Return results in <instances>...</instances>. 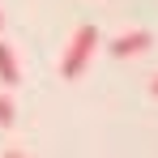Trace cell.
Listing matches in <instances>:
<instances>
[{"label": "cell", "mask_w": 158, "mask_h": 158, "mask_svg": "<svg viewBox=\"0 0 158 158\" xmlns=\"http://www.w3.org/2000/svg\"><path fill=\"white\" fill-rule=\"evenodd\" d=\"M94 47H98V30H94V26H77L73 43H69V52H64V60H60V77H64V81H77L81 73H85V64H90Z\"/></svg>", "instance_id": "cell-1"}, {"label": "cell", "mask_w": 158, "mask_h": 158, "mask_svg": "<svg viewBox=\"0 0 158 158\" xmlns=\"http://www.w3.org/2000/svg\"><path fill=\"white\" fill-rule=\"evenodd\" d=\"M154 47V34L150 30H128V34H120V39H111V56H141V52H150Z\"/></svg>", "instance_id": "cell-2"}, {"label": "cell", "mask_w": 158, "mask_h": 158, "mask_svg": "<svg viewBox=\"0 0 158 158\" xmlns=\"http://www.w3.org/2000/svg\"><path fill=\"white\" fill-rule=\"evenodd\" d=\"M22 73H17V56L9 52V43H0V85H17Z\"/></svg>", "instance_id": "cell-3"}, {"label": "cell", "mask_w": 158, "mask_h": 158, "mask_svg": "<svg viewBox=\"0 0 158 158\" xmlns=\"http://www.w3.org/2000/svg\"><path fill=\"white\" fill-rule=\"evenodd\" d=\"M13 120H17V107L9 94H0V128H13Z\"/></svg>", "instance_id": "cell-4"}, {"label": "cell", "mask_w": 158, "mask_h": 158, "mask_svg": "<svg viewBox=\"0 0 158 158\" xmlns=\"http://www.w3.org/2000/svg\"><path fill=\"white\" fill-rule=\"evenodd\" d=\"M150 90H154V94H158V77H154V85H150Z\"/></svg>", "instance_id": "cell-5"}, {"label": "cell", "mask_w": 158, "mask_h": 158, "mask_svg": "<svg viewBox=\"0 0 158 158\" xmlns=\"http://www.w3.org/2000/svg\"><path fill=\"white\" fill-rule=\"evenodd\" d=\"M0 26H4V17H0Z\"/></svg>", "instance_id": "cell-6"}]
</instances>
